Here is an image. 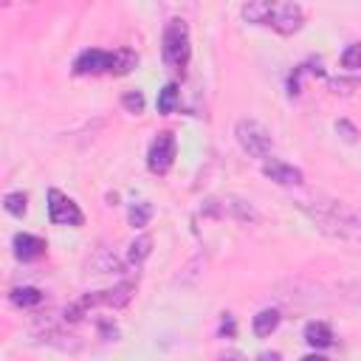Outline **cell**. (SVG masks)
<instances>
[{
	"label": "cell",
	"mask_w": 361,
	"mask_h": 361,
	"mask_svg": "<svg viewBox=\"0 0 361 361\" xmlns=\"http://www.w3.org/2000/svg\"><path fill=\"white\" fill-rule=\"evenodd\" d=\"M341 68L347 71H361V42H353L341 51Z\"/></svg>",
	"instance_id": "obj_21"
},
{
	"label": "cell",
	"mask_w": 361,
	"mask_h": 361,
	"mask_svg": "<svg viewBox=\"0 0 361 361\" xmlns=\"http://www.w3.org/2000/svg\"><path fill=\"white\" fill-rule=\"evenodd\" d=\"M152 254V237L149 234H138L133 243H130V251H127V259L133 265H141L147 257Z\"/></svg>",
	"instance_id": "obj_15"
},
{
	"label": "cell",
	"mask_w": 361,
	"mask_h": 361,
	"mask_svg": "<svg viewBox=\"0 0 361 361\" xmlns=\"http://www.w3.org/2000/svg\"><path fill=\"white\" fill-rule=\"evenodd\" d=\"M175 152H178V141H175V133L172 130H164L155 135V141L149 144V152H147V166L149 172L155 175H166L175 164Z\"/></svg>",
	"instance_id": "obj_5"
},
{
	"label": "cell",
	"mask_w": 361,
	"mask_h": 361,
	"mask_svg": "<svg viewBox=\"0 0 361 361\" xmlns=\"http://www.w3.org/2000/svg\"><path fill=\"white\" fill-rule=\"evenodd\" d=\"M234 138H237L240 149L248 152L251 158H262L265 161L271 155V149H274V138H271L268 127L259 124L257 118H240L234 124Z\"/></svg>",
	"instance_id": "obj_3"
},
{
	"label": "cell",
	"mask_w": 361,
	"mask_h": 361,
	"mask_svg": "<svg viewBox=\"0 0 361 361\" xmlns=\"http://www.w3.org/2000/svg\"><path fill=\"white\" fill-rule=\"evenodd\" d=\"M358 299H361V296H358Z\"/></svg>",
	"instance_id": "obj_27"
},
{
	"label": "cell",
	"mask_w": 361,
	"mask_h": 361,
	"mask_svg": "<svg viewBox=\"0 0 361 361\" xmlns=\"http://www.w3.org/2000/svg\"><path fill=\"white\" fill-rule=\"evenodd\" d=\"M220 209H223V214H231L240 223H257L259 220L257 209L248 200H243V197H223L220 200Z\"/></svg>",
	"instance_id": "obj_11"
},
{
	"label": "cell",
	"mask_w": 361,
	"mask_h": 361,
	"mask_svg": "<svg viewBox=\"0 0 361 361\" xmlns=\"http://www.w3.org/2000/svg\"><path fill=\"white\" fill-rule=\"evenodd\" d=\"M121 107H124L127 113H135V116H138V113L144 110V96H141L138 90H130V93L121 96Z\"/></svg>",
	"instance_id": "obj_22"
},
{
	"label": "cell",
	"mask_w": 361,
	"mask_h": 361,
	"mask_svg": "<svg viewBox=\"0 0 361 361\" xmlns=\"http://www.w3.org/2000/svg\"><path fill=\"white\" fill-rule=\"evenodd\" d=\"M135 62H138V54H135L133 48H118V51H116L113 73H116V76H124V73H130V71L135 68Z\"/></svg>",
	"instance_id": "obj_16"
},
{
	"label": "cell",
	"mask_w": 361,
	"mask_h": 361,
	"mask_svg": "<svg viewBox=\"0 0 361 361\" xmlns=\"http://www.w3.org/2000/svg\"><path fill=\"white\" fill-rule=\"evenodd\" d=\"M87 268L93 274H116V271H124V262L110 251V248H99L90 259H87Z\"/></svg>",
	"instance_id": "obj_13"
},
{
	"label": "cell",
	"mask_w": 361,
	"mask_h": 361,
	"mask_svg": "<svg viewBox=\"0 0 361 361\" xmlns=\"http://www.w3.org/2000/svg\"><path fill=\"white\" fill-rule=\"evenodd\" d=\"M299 212H305L322 231L333 237H347V231H361V209L344 200H293Z\"/></svg>",
	"instance_id": "obj_1"
},
{
	"label": "cell",
	"mask_w": 361,
	"mask_h": 361,
	"mask_svg": "<svg viewBox=\"0 0 361 361\" xmlns=\"http://www.w3.org/2000/svg\"><path fill=\"white\" fill-rule=\"evenodd\" d=\"M262 175H265L268 180L279 183V186H299V183L305 180L302 169H296V166H290V164H285V161H265V164H262Z\"/></svg>",
	"instance_id": "obj_9"
},
{
	"label": "cell",
	"mask_w": 361,
	"mask_h": 361,
	"mask_svg": "<svg viewBox=\"0 0 361 361\" xmlns=\"http://www.w3.org/2000/svg\"><path fill=\"white\" fill-rule=\"evenodd\" d=\"M336 133H338L344 141H350V144L358 138V130H355V127H353L347 118H338V121H336Z\"/></svg>",
	"instance_id": "obj_23"
},
{
	"label": "cell",
	"mask_w": 361,
	"mask_h": 361,
	"mask_svg": "<svg viewBox=\"0 0 361 361\" xmlns=\"http://www.w3.org/2000/svg\"><path fill=\"white\" fill-rule=\"evenodd\" d=\"M3 206H6V212H8V214L23 217V214H25V209H28V197H25L23 192H8V195L3 197Z\"/></svg>",
	"instance_id": "obj_19"
},
{
	"label": "cell",
	"mask_w": 361,
	"mask_h": 361,
	"mask_svg": "<svg viewBox=\"0 0 361 361\" xmlns=\"http://www.w3.org/2000/svg\"><path fill=\"white\" fill-rule=\"evenodd\" d=\"M189 28L183 20H169L166 28H164V62L172 68V71H180L186 68L189 62Z\"/></svg>",
	"instance_id": "obj_4"
},
{
	"label": "cell",
	"mask_w": 361,
	"mask_h": 361,
	"mask_svg": "<svg viewBox=\"0 0 361 361\" xmlns=\"http://www.w3.org/2000/svg\"><path fill=\"white\" fill-rule=\"evenodd\" d=\"M220 333L226 336H234V319H231V313H223V324H220Z\"/></svg>",
	"instance_id": "obj_24"
},
{
	"label": "cell",
	"mask_w": 361,
	"mask_h": 361,
	"mask_svg": "<svg viewBox=\"0 0 361 361\" xmlns=\"http://www.w3.org/2000/svg\"><path fill=\"white\" fill-rule=\"evenodd\" d=\"M330 85H333V87H355L358 82H355V79H353V82H341V79H336V82H330Z\"/></svg>",
	"instance_id": "obj_25"
},
{
	"label": "cell",
	"mask_w": 361,
	"mask_h": 361,
	"mask_svg": "<svg viewBox=\"0 0 361 361\" xmlns=\"http://www.w3.org/2000/svg\"><path fill=\"white\" fill-rule=\"evenodd\" d=\"M45 240H39V237H34V234H17L14 237V257L17 259H23V262H34V259H39L42 254H45Z\"/></svg>",
	"instance_id": "obj_10"
},
{
	"label": "cell",
	"mask_w": 361,
	"mask_h": 361,
	"mask_svg": "<svg viewBox=\"0 0 361 361\" xmlns=\"http://www.w3.org/2000/svg\"><path fill=\"white\" fill-rule=\"evenodd\" d=\"M302 336H305V341H307L310 347H316V350H324V347L333 344V330H330V324H327V322H319V319L307 322Z\"/></svg>",
	"instance_id": "obj_12"
},
{
	"label": "cell",
	"mask_w": 361,
	"mask_h": 361,
	"mask_svg": "<svg viewBox=\"0 0 361 361\" xmlns=\"http://www.w3.org/2000/svg\"><path fill=\"white\" fill-rule=\"evenodd\" d=\"M175 104H178V85L175 82H169V85H164V90L158 93V113H172L175 110Z\"/></svg>",
	"instance_id": "obj_18"
},
{
	"label": "cell",
	"mask_w": 361,
	"mask_h": 361,
	"mask_svg": "<svg viewBox=\"0 0 361 361\" xmlns=\"http://www.w3.org/2000/svg\"><path fill=\"white\" fill-rule=\"evenodd\" d=\"M25 3H34V0H25Z\"/></svg>",
	"instance_id": "obj_26"
},
{
	"label": "cell",
	"mask_w": 361,
	"mask_h": 361,
	"mask_svg": "<svg viewBox=\"0 0 361 361\" xmlns=\"http://www.w3.org/2000/svg\"><path fill=\"white\" fill-rule=\"evenodd\" d=\"M11 302L17 307H37L42 302V293L37 288H14L11 290Z\"/></svg>",
	"instance_id": "obj_17"
},
{
	"label": "cell",
	"mask_w": 361,
	"mask_h": 361,
	"mask_svg": "<svg viewBox=\"0 0 361 361\" xmlns=\"http://www.w3.org/2000/svg\"><path fill=\"white\" fill-rule=\"evenodd\" d=\"M130 226L133 228H141V226H147L149 223V217H152V206L147 203V200H141V203H135V206H130Z\"/></svg>",
	"instance_id": "obj_20"
},
{
	"label": "cell",
	"mask_w": 361,
	"mask_h": 361,
	"mask_svg": "<svg viewBox=\"0 0 361 361\" xmlns=\"http://www.w3.org/2000/svg\"><path fill=\"white\" fill-rule=\"evenodd\" d=\"M135 293V285L133 282H118L116 288H107V290H96V293H87L79 299V305L87 310V307H113V310H121L130 305Z\"/></svg>",
	"instance_id": "obj_6"
},
{
	"label": "cell",
	"mask_w": 361,
	"mask_h": 361,
	"mask_svg": "<svg viewBox=\"0 0 361 361\" xmlns=\"http://www.w3.org/2000/svg\"><path fill=\"white\" fill-rule=\"evenodd\" d=\"M243 20L254 25H271L279 34H296L305 23V11L293 0H245Z\"/></svg>",
	"instance_id": "obj_2"
},
{
	"label": "cell",
	"mask_w": 361,
	"mask_h": 361,
	"mask_svg": "<svg viewBox=\"0 0 361 361\" xmlns=\"http://www.w3.org/2000/svg\"><path fill=\"white\" fill-rule=\"evenodd\" d=\"M116 65V51H102V48H90L82 51L73 62L76 73H113Z\"/></svg>",
	"instance_id": "obj_8"
},
{
	"label": "cell",
	"mask_w": 361,
	"mask_h": 361,
	"mask_svg": "<svg viewBox=\"0 0 361 361\" xmlns=\"http://www.w3.org/2000/svg\"><path fill=\"white\" fill-rule=\"evenodd\" d=\"M279 322H282V316H279V310H276V307H262V310L254 316L251 330H254V336L268 338V336H271V333L279 327Z\"/></svg>",
	"instance_id": "obj_14"
},
{
	"label": "cell",
	"mask_w": 361,
	"mask_h": 361,
	"mask_svg": "<svg viewBox=\"0 0 361 361\" xmlns=\"http://www.w3.org/2000/svg\"><path fill=\"white\" fill-rule=\"evenodd\" d=\"M48 217L56 226H82L85 223L79 206L59 189H48Z\"/></svg>",
	"instance_id": "obj_7"
}]
</instances>
